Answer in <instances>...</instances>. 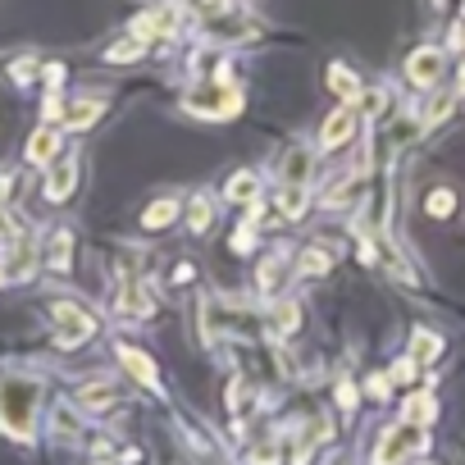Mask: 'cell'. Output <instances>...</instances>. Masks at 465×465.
<instances>
[{
	"label": "cell",
	"instance_id": "1",
	"mask_svg": "<svg viewBox=\"0 0 465 465\" xmlns=\"http://www.w3.org/2000/svg\"><path fill=\"white\" fill-rule=\"evenodd\" d=\"M42 397L46 383L28 370H0V429L15 442H28L37 433V415H42Z\"/></svg>",
	"mask_w": 465,
	"mask_h": 465
},
{
	"label": "cell",
	"instance_id": "2",
	"mask_svg": "<svg viewBox=\"0 0 465 465\" xmlns=\"http://www.w3.org/2000/svg\"><path fill=\"white\" fill-rule=\"evenodd\" d=\"M424 447H429V429L397 420V424H383V429H379L374 451H370V465H406V460H415Z\"/></svg>",
	"mask_w": 465,
	"mask_h": 465
},
{
	"label": "cell",
	"instance_id": "3",
	"mask_svg": "<svg viewBox=\"0 0 465 465\" xmlns=\"http://www.w3.org/2000/svg\"><path fill=\"white\" fill-rule=\"evenodd\" d=\"M51 329H55V347H64V351H78V347H87L92 338H96V315L83 306V302H74V297H60V302H51Z\"/></svg>",
	"mask_w": 465,
	"mask_h": 465
},
{
	"label": "cell",
	"instance_id": "4",
	"mask_svg": "<svg viewBox=\"0 0 465 465\" xmlns=\"http://www.w3.org/2000/svg\"><path fill=\"white\" fill-rule=\"evenodd\" d=\"M183 110L187 114H201V119H228L242 110V92L232 83H196L187 96H183Z\"/></svg>",
	"mask_w": 465,
	"mask_h": 465
},
{
	"label": "cell",
	"instance_id": "5",
	"mask_svg": "<svg viewBox=\"0 0 465 465\" xmlns=\"http://www.w3.org/2000/svg\"><path fill=\"white\" fill-rule=\"evenodd\" d=\"M114 315H124V320H151L155 315V292L146 288V279H137V274L114 279Z\"/></svg>",
	"mask_w": 465,
	"mask_h": 465
},
{
	"label": "cell",
	"instance_id": "6",
	"mask_svg": "<svg viewBox=\"0 0 465 465\" xmlns=\"http://www.w3.org/2000/svg\"><path fill=\"white\" fill-rule=\"evenodd\" d=\"M365 192H370V169H347L333 187H324L320 205L324 210H351V205H365Z\"/></svg>",
	"mask_w": 465,
	"mask_h": 465
},
{
	"label": "cell",
	"instance_id": "7",
	"mask_svg": "<svg viewBox=\"0 0 465 465\" xmlns=\"http://www.w3.org/2000/svg\"><path fill=\"white\" fill-rule=\"evenodd\" d=\"M0 261H5V279L10 283H28L42 265V252H37V238H28V232H19V238L0 252Z\"/></svg>",
	"mask_w": 465,
	"mask_h": 465
},
{
	"label": "cell",
	"instance_id": "8",
	"mask_svg": "<svg viewBox=\"0 0 465 465\" xmlns=\"http://www.w3.org/2000/svg\"><path fill=\"white\" fill-rule=\"evenodd\" d=\"M205 37L214 42V46H238V42H252V37H261V28H256V19H247V15H214V19H205Z\"/></svg>",
	"mask_w": 465,
	"mask_h": 465
},
{
	"label": "cell",
	"instance_id": "9",
	"mask_svg": "<svg viewBox=\"0 0 465 465\" xmlns=\"http://www.w3.org/2000/svg\"><path fill=\"white\" fill-rule=\"evenodd\" d=\"M78 183H83V160L78 155H64V160H55L51 169H46V201H69L74 192H78Z\"/></svg>",
	"mask_w": 465,
	"mask_h": 465
},
{
	"label": "cell",
	"instance_id": "10",
	"mask_svg": "<svg viewBox=\"0 0 465 465\" xmlns=\"http://www.w3.org/2000/svg\"><path fill=\"white\" fill-rule=\"evenodd\" d=\"M292 279V252H283V247H274L265 261H261V270H256V292L261 297H279L283 292V283Z\"/></svg>",
	"mask_w": 465,
	"mask_h": 465
},
{
	"label": "cell",
	"instance_id": "11",
	"mask_svg": "<svg viewBox=\"0 0 465 465\" xmlns=\"http://www.w3.org/2000/svg\"><path fill=\"white\" fill-rule=\"evenodd\" d=\"M442 69H447L442 51H438V46H420V51H411V60H406V83H411V87H438Z\"/></svg>",
	"mask_w": 465,
	"mask_h": 465
},
{
	"label": "cell",
	"instance_id": "12",
	"mask_svg": "<svg viewBox=\"0 0 465 465\" xmlns=\"http://www.w3.org/2000/svg\"><path fill=\"white\" fill-rule=\"evenodd\" d=\"M356 128H361V114H356L351 105L333 110V114L320 124V151H342V146L356 137Z\"/></svg>",
	"mask_w": 465,
	"mask_h": 465
},
{
	"label": "cell",
	"instance_id": "13",
	"mask_svg": "<svg viewBox=\"0 0 465 465\" xmlns=\"http://www.w3.org/2000/svg\"><path fill=\"white\" fill-rule=\"evenodd\" d=\"M74 397H78V406H83V411H101V415L128 401V392H124L119 383H110V379H87Z\"/></svg>",
	"mask_w": 465,
	"mask_h": 465
},
{
	"label": "cell",
	"instance_id": "14",
	"mask_svg": "<svg viewBox=\"0 0 465 465\" xmlns=\"http://www.w3.org/2000/svg\"><path fill=\"white\" fill-rule=\"evenodd\" d=\"M178 5H164V10H146V15H137L133 19V37H142L146 46L155 42V37H173L178 33Z\"/></svg>",
	"mask_w": 465,
	"mask_h": 465
},
{
	"label": "cell",
	"instance_id": "15",
	"mask_svg": "<svg viewBox=\"0 0 465 465\" xmlns=\"http://www.w3.org/2000/svg\"><path fill=\"white\" fill-rule=\"evenodd\" d=\"M311 178H315V151L306 142H292L283 151V183L288 187H311Z\"/></svg>",
	"mask_w": 465,
	"mask_h": 465
},
{
	"label": "cell",
	"instance_id": "16",
	"mask_svg": "<svg viewBox=\"0 0 465 465\" xmlns=\"http://www.w3.org/2000/svg\"><path fill=\"white\" fill-rule=\"evenodd\" d=\"M288 460V438L283 433H261L242 447V465H283Z\"/></svg>",
	"mask_w": 465,
	"mask_h": 465
},
{
	"label": "cell",
	"instance_id": "17",
	"mask_svg": "<svg viewBox=\"0 0 465 465\" xmlns=\"http://www.w3.org/2000/svg\"><path fill=\"white\" fill-rule=\"evenodd\" d=\"M119 361H124V370L142 383V388H151V392H160V370H155V361L142 351V347H133V342H124L119 347Z\"/></svg>",
	"mask_w": 465,
	"mask_h": 465
},
{
	"label": "cell",
	"instance_id": "18",
	"mask_svg": "<svg viewBox=\"0 0 465 465\" xmlns=\"http://www.w3.org/2000/svg\"><path fill=\"white\" fill-rule=\"evenodd\" d=\"M42 261H46L51 274H69V270H74V232H69V228H51Z\"/></svg>",
	"mask_w": 465,
	"mask_h": 465
},
{
	"label": "cell",
	"instance_id": "19",
	"mask_svg": "<svg viewBox=\"0 0 465 465\" xmlns=\"http://www.w3.org/2000/svg\"><path fill=\"white\" fill-rule=\"evenodd\" d=\"M265 329H270L274 338H292V333H302V302H288V297H279V302L270 306V320H265Z\"/></svg>",
	"mask_w": 465,
	"mask_h": 465
},
{
	"label": "cell",
	"instance_id": "20",
	"mask_svg": "<svg viewBox=\"0 0 465 465\" xmlns=\"http://www.w3.org/2000/svg\"><path fill=\"white\" fill-rule=\"evenodd\" d=\"M214 214H219V205H214V196L210 192H196L187 205H183V223H187V232H210V223H214Z\"/></svg>",
	"mask_w": 465,
	"mask_h": 465
},
{
	"label": "cell",
	"instance_id": "21",
	"mask_svg": "<svg viewBox=\"0 0 465 465\" xmlns=\"http://www.w3.org/2000/svg\"><path fill=\"white\" fill-rule=\"evenodd\" d=\"M324 83H329V92H333V96H342L347 105H356V101H361V92H365V87H361V78H356V74H351L342 60H329V69H324Z\"/></svg>",
	"mask_w": 465,
	"mask_h": 465
},
{
	"label": "cell",
	"instance_id": "22",
	"mask_svg": "<svg viewBox=\"0 0 465 465\" xmlns=\"http://www.w3.org/2000/svg\"><path fill=\"white\" fill-rule=\"evenodd\" d=\"M55 155H60V133H55V128H37V133L28 137V146H24V160L37 164V169L55 164Z\"/></svg>",
	"mask_w": 465,
	"mask_h": 465
},
{
	"label": "cell",
	"instance_id": "23",
	"mask_svg": "<svg viewBox=\"0 0 465 465\" xmlns=\"http://www.w3.org/2000/svg\"><path fill=\"white\" fill-rule=\"evenodd\" d=\"M223 201H232V205H256V201H261V173H256V169L232 173V178L223 183Z\"/></svg>",
	"mask_w": 465,
	"mask_h": 465
},
{
	"label": "cell",
	"instance_id": "24",
	"mask_svg": "<svg viewBox=\"0 0 465 465\" xmlns=\"http://www.w3.org/2000/svg\"><path fill=\"white\" fill-rule=\"evenodd\" d=\"M105 110H110V101H105V96H83V101H74V105H69L64 124H69V133H87Z\"/></svg>",
	"mask_w": 465,
	"mask_h": 465
},
{
	"label": "cell",
	"instance_id": "25",
	"mask_svg": "<svg viewBox=\"0 0 465 465\" xmlns=\"http://www.w3.org/2000/svg\"><path fill=\"white\" fill-rule=\"evenodd\" d=\"M178 214H183V201L160 196V201H151V205L142 210V228H146V232H164V228L178 223Z\"/></svg>",
	"mask_w": 465,
	"mask_h": 465
},
{
	"label": "cell",
	"instance_id": "26",
	"mask_svg": "<svg viewBox=\"0 0 465 465\" xmlns=\"http://www.w3.org/2000/svg\"><path fill=\"white\" fill-rule=\"evenodd\" d=\"M51 438H55V442H78V438H83V420H78L74 401H60V406H55V415H51Z\"/></svg>",
	"mask_w": 465,
	"mask_h": 465
},
{
	"label": "cell",
	"instance_id": "27",
	"mask_svg": "<svg viewBox=\"0 0 465 465\" xmlns=\"http://www.w3.org/2000/svg\"><path fill=\"white\" fill-rule=\"evenodd\" d=\"M292 270H297L302 279H320V274L333 270V252H324V247H306L302 256H292Z\"/></svg>",
	"mask_w": 465,
	"mask_h": 465
},
{
	"label": "cell",
	"instance_id": "28",
	"mask_svg": "<svg viewBox=\"0 0 465 465\" xmlns=\"http://www.w3.org/2000/svg\"><path fill=\"white\" fill-rule=\"evenodd\" d=\"M438 356H442V338L433 329H415L411 333V361L415 365H433Z\"/></svg>",
	"mask_w": 465,
	"mask_h": 465
},
{
	"label": "cell",
	"instance_id": "29",
	"mask_svg": "<svg viewBox=\"0 0 465 465\" xmlns=\"http://www.w3.org/2000/svg\"><path fill=\"white\" fill-rule=\"evenodd\" d=\"M306 210H311V187H288L283 183V192H279V214L283 219H306Z\"/></svg>",
	"mask_w": 465,
	"mask_h": 465
},
{
	"label": "cell",
	"instance_id": "30",
	"mask_svg": "<svg viewBox=\"0 0 465 465\" xmlns=\"http://www.w3.org/2000/svg\"><path fill=\"white\" fill-rule=\"evenodd\" d=\"M433 411H438V401H433V392H415L406 406H401V420L406 424H420V429H429V420H433Z\"/></svg>",
	"mask_w": 465,
	"mask_h": 465
},
{
	"label": "cell",
	"instance_id": "31",
	"mask_svg": "<svg viewBox=\"0 0 465 465\" xmlns=\"http://www.w3.org/2000/svg\"><path fill=\"white\" fill-rule=\"evenodd\" d=\"M146 55V42L142 37H124V42H114V46H105V64H133V60H142Z\"/></svg>",
	"mask_w": 465,
	"mask_h": 465
},
{
	"label": "cell",
	"instance_id": "32",
	"mask_svg": "<svg viewBox=\"0 0 465 465\" xmlns=\"http://www.w3.org/2000/svg\"><path fill=\"white\" fill-rule=\"evenodd\" d=\"M456 210V192L451 187H433L429 196H424V214H433V219H447Z\"/></svg>",
	"mask_w": 465,
	"mask_h": 465
},
{
	"label": "cell",
	"instance_id": "33",
	"mask_svg": "<svg viewBox=\"0 0 465 465\" xmlns=\"http://www.w3.org/2000/svg\"><path fill=\"white\" fill-rule=\"evenodd\" d=\"M451 105H456V96H442V92H438V96L429 101V110H424V119H420V128H433V124H442V119L451 114Z\"/></svg>",
	"mask_w": 465,
	"mask_h": 465
},
{
	"label": "cell",
	"instance_id": "34",
	"mask_svg": "<svg viewBox=\"0 0 465 465\" xmlns=\"http://www.w3.org/2000/svg\"><path fill=\"white\" fill-rule=\"evenodd\" d=\"M388 105H392V101H388V92H383V87H370V92H361V110H365V119H379Z\"/></svg>",
	"mask_w": 465,
	"mask_h": 465
},
{
	"label": "cell",
	"instance_id": "35",
	"mask_svg": "<svg viewBox=\"0 0 465 465\" xmlns=\"http://www.w3.org/2000/svg\"><path fill=\"white\" fill-rule=\"evenodd\" d=\"M169 283H173V288H192V283H196V265H192V261H173V265H169Z\"/></svg>",
	"mask_w": 465,
	"mask_h": 465
},
{
	"label": "cell",
	"instance_id": "36",
	"mask_svg": "<svg viewBox=\"0 0 465 465\" xmlns=\"http://www.w3.org/2000/svg\"><path fill=\"white\" fill-rule=\"evenodd\" d=\"M232 252H238V256H252V252H256V242H252V223H242L238 232H232Z\"/></svg>",
	"mask_w": 465,
	"mask_h": 465
},
{
	"label": "cell",
	"instance_id": "37",
	"mask_svg": "<svg viewBox=\"0 0 465 465\" xmlns=\"http://www.w3.org/2000/svg\"><path fill=\"white\" fill-rule=\"evenodd\" d=\"M365 388H370V397H374V401H388L392 379H388V374H370V383H365Z\"/></svg>",
	"mask_w": 465,
	"mask_h": 465
},
{
	"label": "cell",
	"instance_id": "38",
	"mask_svg": "<svg viewBox=\"0 0 465 465\" xmlns=\"http://www.w3.org/2000/svg\"><path fill=\"white\" fill-rule=\"evenodd\" d=\"M388 379H392V383H411V379H415V361H411V356H401V361L392 365V374H388Z\"/></svg>",
	"mask_w": 465,
	"mask_h": 465
},
{
	"label": "cell",
	"instance_id": "39",
	"mask_svg": "<svg viewBox=\"0 0 465 465\" xmlns=\"http://www.w3.org/2000/svg\"><path fill=\"white\" fill-rule=\"evenodd\" d=\"M15 238H19V232H15V223H10V210L0 205V242H15Z\"/></svg>",
	"mask_w": 465,
	"mask_h": 465
},
{
	"label": "cell",
	"instance_id": "40",
	"mask_svg": "<svg viewBox=\"0 0 465 465\" xmlns=\"http://www.w3.org/2000/svg\"><path fill=\"white\" fill-rule=\"evenodd\" d=\"M338 401H342L347 411L356 406V388H351V379H338Z\"/></svg>",
	"mask_w": 465,
	"mask_h": 465
},
{
	"label": "cell",
	"instance_id": "41",
	"mask_svg": "<svg viewBox=\"0 0 465 465\" xmlns=\"http://www.w3.org/2000/svg\"><path fill=\"white\" fill-rule=\"evenodd\" d=\"M5 283H10V279H5V261H0V288H5Z\"/></svg>",
	"mask_w": 465,
	"mask_h": 465
},
{
	"label": "cell",
	"instance_id": "42",
	"mask_svg": "<svg viewBox=\"0 0 465 465\" xmlns=\"http://www.w3.org/2000/svg\"><path fill=\"white\" fill-rule=\"evenodd\" d=\"M96 465H105V460H96Z\"/></svg>",
	"mask_w": 465,
	"mask_h": 465
}]
</instances>
